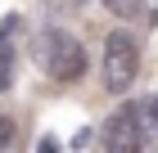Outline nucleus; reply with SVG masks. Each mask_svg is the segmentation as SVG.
<instances>
[{
    "mask_svg": "<svg viewBox=\"0 0 158 153\" xmlns=\"http://www.w3.org/2000/svg\"><path fill=\"white\" fill-rule=\"evenodd\" d=\"M36 59H41V68H45L54 81H81L86 77V50H81V41H77L73 32L50 27L36 41Z\"/></svg>",
    "mask_w": 158,
    "mask_h": 153,
    "instance_id": "f257e3e1",
    "label": "nucleus"
},
{
    "mask_svg": "<svg viewBox=\"0 0 158 153\" xmlns=\"http://www.w3.org/2000/svg\"><path fill=\"white\" fill-rule=\"evenodd\" d=\"M140 72V45L131 32H109L104 36V90L109 95H127Z\"/></svg>",
    "mask_w": 158,
    "mask_h": 153,
    "instance_id": "f03ea898",
    "label": "nucleus"
},
{
    "mask_svg": "<svg viewBox=\"0 0 158 153\" xmlns=\"http://www.w3.org/2000/svg\"><path fill=\"white\" fill-rule=\"evenodd\" d=\"M145 122H140V104H122L109 122H104V153H140L145 149Z\"/></svg>",
    "mask_w": 158,
    "mask_h": 153,
    "instance_id": "7ed1b4c3",
    "label": "nucleus"
},
{
    "mask_svg": "<svg viewBox=\"0 0 158 153\" xmlns=\"http://www.w3.org/2000/svg\"><path fill=\"white\" fill-rule=\"evenodd\" d=\"M9 81H14V45L0 36V90H9Z\"/></svg>",
    "mask_w": 158,
    "mask_h": 153,
    "instance_id": "20e7f679",
    "label": "nucleus"
},
{
    "mask_svg": "<svg viewBox=\"0 0 158 153\" xmlns=\"http://www.w3.org/2000/svg\"><path fill=\"white\" fill-rule=\"evenodd\" d=\"M140 122H145V135H149V140H158V95L140 104Z\"/></svg>",
    "mask_w": 158,
    "mask_h": 153,
    "instance_id": "39448f33",
    "label": "nucleus"
},
{
    "mask_svg": "<svg viewBox=\"0 0 158 153\" xmlns=\"http://www.w3.org/2000/svg\"><path fill=\"white\" fill-rule=\"evenodd\" d=\"M113 18H140V0H99Z\"/></svg>",
    "mask_w": 158,
    "mask_h": 153,
    "instance_id": "423d86ee",
    "label": "nucleus"
},
{
    "mask_svg": "<svg viewBox=\"0 0 158 153\" xmlns=\"http://www.w3.org/2000/svg\"><path fill=\"white\" fill-rule=\"evenodd\" d=\"M9 144H14V131H9V122L0 117V149H9Z\"/></svg>",
    "mask_w": 158,
    "mask_h": 153,
    "instance_id": "0eeeda50",
    "label": "nucleus"
},
{
    "mask_svg": "<svg viewBox=\"0 0 158 153\" xmlns=\"http://www.w3.org/2000/svg\"><path fill=\"white\" fill-rule=\"evenodd\" d=\"M54 9H81V0H50Z\"/></svg>",
    "mask_w": 158,
    "mask_h": 153,
    "instance_id": "6e6552de",
    "label": "nucleus"
}]
</instances>
